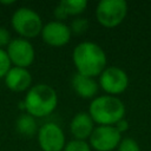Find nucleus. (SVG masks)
<instances>
[{"label": "nucleus", "mask_w": 151, "mask_h": 151, "mask_svg": "<svg viewBox=\"0 0 151 151\" xmlns=\"http://www.w3.org/2000/svg\"><path fill=\"white\" fill-rule=\"evenodd\" d=\"M88 139L91 149L96 151H113L122 140V133L112 125H98Z\"/></svg>", "instance_id": "6e6552de"}, {"label": "nucleus", "mask_w": 151, "mask_h": 151, "mask_svg": "<svg viewBox=\"0 0 151 151\" xmlns=\"http://www.w3.org/2000/svg\"><path fill=\"white\" fill-rule=\"evenodd\" d=\"M5 50L12 66L28 68L35 59V50L32 42L24 38H13Z\"/></svg>", "instance_id": "0eeeda50"}, {"label": "nucleus", "mask_w": 151, "mask_h": 151, "mask_svg": "<svg viewBox=\"0 0 151 151\" xmlns=\"http://www.w3.org/2000/svg\"><path fill=\"white\" fill-rule=\"evenodd\" d=\"M12 39L13 38L11 37L9 31L6 27L0 26V48H4L5 50V47L8 46V44L11 42Z\"/></svg>", "instance_id": "aec40b11"}, {"label": "nucleus", "mask_w": 151, "mask_h": 151, "mask_svg": "<svg viewBox=\"0 0 151 151\" xmlns=\"http://www.w3.org/2000/svg\"><path fill=\"white\" fill-rule=\"evenodd\" d=\"M38 143L42 151H63L66 139L63 129L55 123H45L38 130Z\"/></svg>", "instance_id": "1a4fd4ad"}, {"label": "nucleus", "mask_w": 151, "mask_h": 151, "mask_svg": "<svg viewBox=\"0 0 151 151\" xmlns=\"http://www.w3.org/2000/svg\"><path fill=\"white\" fill-rule=\"evenodd\" d=\"M0 4L1 5H13V4H15V1L14 0H7V1H5V0H0Z\"/></svg>", "instance_id": "5701e85b"}, {"label": "nucleus", "mask_w": 151, "mask_h": 151, "mask_svg": "<svg viewBox=\"0 0 151 151\" xmlns=\"http://www.w3.org/2000/svg\"><path fill=\"white\" fill-rule=\"evenodd\" d=\"M40 35L45 44L53 47H61L70 42L72 32L65 22L52 20L42 26Z\"/></svg>", "instance_id": "9d476101"}, {"label": "nucleus", "mask_w": 151, "mask_h": 151, "mask_svg": "<svg viewBox=\"0 0 151 151\" xmlns=\"http://www.w3.org/2000/svg\"><path fill=\"white\" fill-rule=\"evenodd\" d=\"M71 86L74 92L84 99H93L98 93L99 85L96 78H91L87 76H83L79 73H74L71 78Z\"/></svg>", "instance_id": "ddd939ff"}, {"label": "nucleus", "mask_w": 151, "mask_h": 151, "mask_svg": "<svg viewBox=\"0 0 151 151\" xmlns=\"http://www.w3.org/2000/svg\"><path fill=\"white\" fill-rule=\"evenodd\" d=\"M126 14L127 4L125 0H100L96 7V18L106 28H113L120 25Z\"/></svg>", "instance_id": "39448f33"}, {"label": "nucleus", "mask_w": 151, "mask_h": 151, "mask_svg": "<svg viewBox=\"0 0 151 151\" xmlns=\"http://www.w3.org/2000/svg\"><path fill=\"white\" fill-rule=\"evenodd\" d=\"M99 87L110 96L123 93L129 86L127 73L118 66H106L98 77Z\"/></svg>", "instance_id": "423d86ee"}, {"label": "nucleus", "mask_w": 151, "mask_h": 151, "mask_svg": "<svg viewBox=\"0 0 151 151\" xmlns=\"http://www.w3.org/2000/svg\"><path fill=\"white\" fill-rule=\"evenodd\" d=\"M114 127L120 132V133H123V132H125V131H127V129H129V123H127V120L126 119H120L116 125H114Z\"/></svg>", "instance_id": "4be33fe9"}, {"label": "nucleus", "mask_w": 151, "mask_h": 151, "mask_svg": "<svg viewBox=\"0 0 151 151\" xmlns=\"http://www.w3.org/2000/svg\"><path fill=\"white\" fill-rule=\"evenodd\" d=\"M88 114L93 119L94 124L114 126L124 118L125 105L116 96H97L88 105Z\"/></svg>", "instance_id": "7ed1b4c3"}, {"label": "nucleus", "mask_w": 151, "mask_h": 151, "mask_svg": "<svg viewBox=\"0 0 151 151\" xmlns=\"http://www.w3.org/2000/svg\"><path fill=\"white\" fill-rule=\"evenodd\" d=\"M15 130L18 133L25 137H33L38 133V123L37 118L28 113L20 114L15 120Z\"/></svg>", "instance_id": "4468645a"}, {"label": "nucleus", "mask_w": 151, "mask_h": 151, "mask_svg": "<svg viewBox=\"0 0 151 151\" xmlns=\"http://www.w3.org/2000/svg\"><path fill=\"white\" fill-rule=\"evenodd\" d=\"M94 122L88 114V112H78L76 113L70 122V131L74 139L86 140L90 138L91 133L94 130Z\"/></svg>", "instance_id": "f8f14e48"}, {"label": "nucleus", "mask_w": 151, "mask_h": 151, "mask_svg": "<svg viewBox=\"0 0 151 151\" xmlns=\"http://www.w3.org/2000/svg\"><path fill=\"white\" fill-rule=\"evenodd\" d=\"M117 151H140V147L133 138L126 137V138H122L117 147Z\"/></svg>", "instance_id": "a211bd4d"}, {"label": "nucleus", "mask_w": 151, "mask_h": 151, "mask_svg": "<svg viewBox=\"0 0 151 151\" xmlns=\"http://www.w3.org/2000/svg\"><path fill=\"white\" fill-rule=\"evenodd\" d=\"M70 28H71L72 34H83L88 28V20L86 18L78 17V18L72 20V22L70 25Z\"/></svg>", "instance_id": "f3484780"}, {"label": "nucleus", "mask_w": 151, "mask_h": 151, "mask_svg": "<svg viewBox=\"0 0 151 151\" xmlns=\"http://www.w3.org/2000/svg\"><path fill=\"white\" fill-rule=\"evenodd\" d=\"M11 67H12V64L6 53V50L0 48V79L5 78L6 73L9 71Z\"/></svg>", "instance_id": "6ab92c4d"}, {"label": "nucleus", "mask_w": 151, "mask_h": 151, "mask_svg": "<svg viewBox=\"0 0 151 151\" xmlns=\"http://www.w3.org/2000/svg\"><path fill=\"white\" fill-rule=\"evenodd\" d=\"M60 6L65 9L66 14L70 15H79L81 14L86 7H87V1L86 0H61Z\"/></svg>", "instance_id": "2eb2a0df"}, {"label": "nucleus", "mask_w": 151, "mask_h": 151, "mask_svg": "<svg viewBox=\"0 0 151 151\" xmlns=\"http://www.w3.org/2000/svg\"><path fill=\"white\" fill-rule=\"evenodd\" d=\"M53 17H54V19H55L57 21H63V22H64V20H66V18H67L68 15L66 14L65 9L60 6V4H58V5L54 7V9H53Z\"/></svg>", "instance_id": "412c9836"}, {"label": "nucleus", "mask_w": 151, "mask_h": 151, "mask_svg": "<svg viewBox=\"0 0 151 151\" xmlns=\"http://www.w3.org/2000/svg\"><path fill=\"white\" fill-rule=\"evenodd\" d=\"M5 85L13 92H27L32 86V74L28 68L12 66L4 78Z\"/></svg>", "instance_id": "9b49d317"}, {"label": "nucleus", "mask_w": 151, "mask_h": 151, "mask_svg": "<svg viewBox=\"0 0 151 151\" xmlns=\"http://www.w3.org/2000/svg\"><path fill=\"white\" fill-rule=\"evenodd\" d=\"M11 25L13 29L24 39H33L41 33L42 20L41 17L29 7L17 8L11 18Z\"/></svg>", "instance_id": "20e7f679"}, {"label": "nucleus", "mask_w": 151, "mask_h": 151, "mask_svg": "<svg viewBox=\"0 0 151 151\" xmlns=\"http://www.w3.org/2000/svg\"><path fill=\"white\" fill-rule=\"evenodd\" d=\"M63 151H91V146L86 140L73 138L65 144Z\"/></svg>", "instance_id": "dca6fc26"}, {"label": "nucleus", "mask_w": 151, "mask_h": 151, "mask_svg": "<svg viewBox=\"0 0 151 151\" xmlns=\"http://www.w3.org/2000/svg\"><path fill=\"white\" fill-rule=\"evenodd\" d=\"M72 61L77 73L96 78L105 70L107 58L100 45L93 41H81L72 51Z\"/></svg>", "instance_id": "f257e3e1"}, {"label": "nucleus", "mask_w": 151, "mask_h": 151, "mask_svg": "<svg viewBox=\"0 0 151 151\" xmlns=\"http://www.w3.org/2000/svg\"><path fill=\"white\" fill-rule=\"evenodd\" d=\"M57 105V91L51 85L39 83L29 87L20 106L26 111V113L33 116L34 118H44L51 114L55 110Z\"/></svg>", "instance_id": "f03ea898"}]
</instances>
